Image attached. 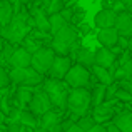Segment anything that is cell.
Listing matches in <instances>:
<instances>
[{
    "instance_id": "30bf717a",
    "label": "cell",
    "mask_w": 132,
    "mask_h": 132,
    "mask_svg": "<svg viewBox=\"0 0 132 132\" xmlns=\"http://www.w3.org/2000/svg\"><path fill=\"white\" fill-rule=\"evenodd\" d=\"M119 30L116 27H109V29H99L97 32V42H99L102 47H109L112 48L114 45H117V40H119Z\"/></svg>"
},
{
    "instance_id": "f35d334b",
    "label": "cell",
    "mask_w": 132,
    "mask_h": 132,
    "mask_svg": "<svg viewBox=\"0 0 132 132\" xmlns=\"http://www.w3.org/2000/svg\"><path fill=\"white\" fill-rule=\"evenodd\" d=\"M64 132H85V130L82 129V127L79 126V124H72V126L69 127L67 130H64Z\"/></svg>"
},
{
    "instance_id": "277c9868",
    "label": "cell",
    "mask_w": 132,
    "mask_h": 132,
    "mask_svg": "<svg viewBox=\"0 0 132 132\" xmlns=\"http://www.w3.org/2000/svg\"><path fill=\"white\" fill-rule=\"evenodd\" d=\"M77 37H79L77 29H74L70 23H67L64 29H60L54 35L52 48H54L59 55H67L69 50H70V48L75 45V42H77Z\"/></svg>"
},
{
    "instance_id": "484cf974",
    "label": "cell",
    "mask_w": 132,
    "mask_h": 132,
    "mask_svg": "<svg viewBox=\"0 0 132 132\" xmlns=\"http://www.w3.org/2000/svg\"><path fill=\"white\" fill-rule=\"evenodd\" d=\"M117 75H119V77L122 75L126 80H132V57L126 59V60L122 62L120 70H119V74H117Z\"/></svg>"
},
{
    "instance_id": "e0dca14e",
    "label": "cell",
    "mask_w": 132,
    "mask_h": 132,
    "mask_svg": "<svg viewBox=\"0 0 132 132\" xmlns=\"http://www.w3.org/2000/svg\"><path fill=\"white\" fill-rule=\"evenodd\" d=\"M114 122L122 132H132V112H120L114 117Z\"/></svg>"
},
{
    "instance_id": "cb8c5ba5",
    "label": "cell",
    "mask_w": 132,
    "mask_h": 132,
    "mask_svg": "<svg viewBox=\"0 0 132 132\" xmlns=\"http://www.w3.org/2000/svg\"><path fill=\"white\" fill-rule=\"evenodd\" d=\"M19 120L23 124V126H30V127H35L37 126V116L32 112V110H25V109H22L19 112Z\"/></svg>"
},
{
    "instance_id": "9c48e42d",
    "label": "cell",
    "mask_w": 132,
    "mask_h": 132,
    "mask_svg": "<svg viewBox=\"0 0 132 132\" xmlns=\"http://www.w3.org/2000/svg\"><path fill=\"white\" fill-rule=\"evenodd\" d=\"M116 19H117V12H114L112 9H102L94 17V25H95V29L116 27Z\"/></svg>"
},
{
    "instance_id": "83f0119b",
    "label": "cell",
    "mask_w": 132,
    "mask_h": 132,
    "mask_svg": "<svg viewBox=\"0 0 132 132\" xmlns=\"http://www.w3.org/2000/svg\"><path fill=\"white\" fill-rule=\"evenodd\" d=\"M116 97L119 100H127V102H129V100H132V95H130V92L129 90H127L126 87H120V89H117L116 90Z\"/></svg>"
},
{
    "instance_id": "ba28073f",
    "label": "cell",
    "mask_w": 132,
    "mask_h": 132,
    "mask_svg": "<svg viewBox=\"0 0 132 132\" xmlns=\"http://www.w3.org/2000/svg\"><path fill=\"white\" fill-rule=\"evenodd\" d=\"M72 59L69 55H55L54 64L50 67V75L54 79H64L72 67Z\"/></svg>"
},
{
    "instance_id": "1f68e13d",
    "label": "cell",
    "mask_w": 132,
    "mask_h": 132,
    "mask_svg": "<svg viewBox=\"0 0 132 132\" xmlns=\"http://www.w3.org/2000/svg\"><path fill=\"white\" fill-rule=\"evenodd\" d=\"M85 17V10L84 9H75V12H74V15H72V22H77V23H80L82 22V19Z\"/></svg>"
},
{
    "instance_id": "44dd1931",
    "label": "cell",
    "mask_w": 132,
    "mask_h": 132,
    "mask_svg": "<svg viewBox=\"0 0 132 132\" xmlns=\"http://www.w3.org/2000/svg\"><path fill=\"white\" fill-rule=\"evenodd\" d=\"M48 22H50V34H52V35H55L59 30L64 29V27L69 23L67 20L62 17V13H60V12H57V13H50V15H48Z\"/></svg>"
},
{
    "instance_id": "6da1fadb",
    "label": "cell",
    "mask_w": 132,
    "mask_h": 132,
    "mask_svg": "<svg viewBox=\"0 0 132 132\" xmlns=\"http://www.w3.org/2000/svg\"><path fill=\"white\" fill-rule=\"evenodd\" d=\"M29 32H30V27H29V19H27L25 13H15V17H12V20L5 27H2V37L7 39L10 44L22 42Z\"/></svg>"
},
{
    "instance_id": "3957f363",
    "label": "cell",
    "mask_w": 132,
    "mask_h": 132,
    "mask_svg": "<svg viewBox=\"0 0 132 132\" xmlns=\"http://www.w3.org/2000/svg\"><path fill=\"white\" fill-rule=\"evenodd\" d=\"M90 104H92V94L85 87H77V89H72L70 92H69L67 107L75 116H79V117L85 116V112L89 110Z\"/></svg>"
},
{
    "instance_id": "7402d4cb",
    "label": "cell",
    "mask_w": 132,
    "mask_h": 132,
    "mask_svg": "<svg viewBox=\"0 0 132 132\" xmlns=\"http://www.w3.org/2000/svg\"><path fill=\"white\" fill-rule=\"evenodd\" d=\"M12 17H13V10L9 0H0V27H5L12 20Z\"/></svg>"
},
{
    "instance_id": "ac0fdd59",
    "label": "cell",
    "mask_w": 132,
    "mask_h": 132,
    "mask_svg": "<svg viewBox=\"0 0 132 132\" xmlns=\"http://www.w3.org/2000/svg\"><path fill=\"white\" fill-rule=\"evenodd\" d=\"M92 72H94L95 79L100 82V84H104V85H110V84L114 82V77H112V74H110L109 69L100 67V65H94V67H92Z\"/></svg>"
},
{
    "instance_id": "8d00e7d4",
    "label": "cell",
    "mask_w": 132,
    "mask_h": 132,
    "mask_svg": "<svg viewBox=\"0 0 132 132\" xmlns=\"http://www.w3.org/2000/svg\"><path fill=\"white\" fill-rule=\"evenodd\" d=\"M87 132H107V130H105V126H102V124H95V126L90 127Z\"/></svg>"
},
{
    "instance_id": "d590c367",
    "label": "cell",
    "mask_w": 132,
    "mask_h": 132,
    "mask_svg": "<svg viewBox=\"0 0 132 132\" xmlns=\"http://www.w3.org/2000/svg\"><path fill=\"white\" fill-rule=\"evenodd\" d=\"M60 13H62V17H64L67 22H72V15H74V12H72V9H62L60 10Z\"/></svg>"
},
{
    "instance_id": "d6986e66",
    "label": "cell",
    "mask_w": 132,
    "mask_h": 132,
    "mask_svg": "<svg viewBox=\"0 0 132 132\" xmlns=\"http://www.w3.org/2000/svg\"><path fill=\"white\" fill-rule=\"evenodd\" d=\"M60 122V116H59L55 110H47V112L44 114L42 117H40V126L44 127V129H47V130H50L54 126H57V124Z\"/></svg>"
},
{
    "instance_id": "8fae6325",
    "label": "cell",
    "mask_w": 132,
    "mask_h": 132,
    "mask_svg": "<svg viewBox=\"0 0 132 132\" xmlns=\"http://www.w3.org/2000/svg\"><path fill=\"white\" fill-rule=\"evenodd\" d=\"M116 59H117V55L112 52V48H109V47L95 48V65L110 69L116 64Z\"/></svg>"
},
{
    "instance_id": "7c38bea8",
    "label": "cell",
    "mask_w": 132,
    "mask_h": 132,
    "mask_svg": "<svg viewBox=\"0 0 132 132\" xmlns=\"http://www.w3.org/2000/svg\"><path fill=\"white\" fill-rule=\"evenodd\" d=\"M30 62H32V54L23 47L15 48L12 57L9 59V64L12 67H30Z\"/></svg>"
},
{
    "instance_id": "74e56055",
    "label": "cell",
    "mask_w": 132,
    "mask_h": 132,
    "mask_svg": "<svg viewBox=\"0 0 132 132\" xmlns=\"http://www.w3.org/2000/svg\"><path fill=\"white\" fill-rule=\"evenodd\" d=\"M105 130H107V132H122V130L119 129V127L116 126V122H110V124H107V126H105Z\"/></svg>"
},
{
    "instance_id": "60d3db41",
    "label": "cell",
    "mask_w": 132,
    "mask_h": 132,
    "mask_svg": "<svg viewBox=\"0 0 132 132\" xmlns=\"http://www.w3.org/2000/svg\"><path fill=\"white\" fill-rule=\"evenodd\" d=\"M34 132H48V130H47V129H44V127L40 126V127H35V129H34Z\"/></svg>"
},
{
    "instance_id": "d4e9b609",
    "label": "cell",
    "mask_w": 132,
    "mask_h": 132,
    "mask_svg": "<svg viewBox=\"0 0 132 132\" xmlns=\"http://www.w3.org/2000/svg\"><path fill=\"white\" fill-rule=\"evenodd\" d=\"M105 99H107L105 85H104V84L97 85V87L94 89V92H92V104H94V105H99V104H102Z\"/></svg>"
},
{
    "instance_id": "4dcf8cb0",
    "label": "cell",
    "mask_w": 132,
    "mask_h": 132,
    "mask_svg": "<svg viewBox=\"0 0 132 132\" xmlns=\"http://www.w3.org/2000/svg\"><path fill=\"white\" fill-rule=\"evenodd\" d=\"M10 82H12L10 80V74L5 70V69L0 67V87H7Z\"/></svg>"
},
{
    "instance_id": "9a60e30c",
    "label": "cell",
    "mask_w": 132,
    "mask_h": 132,
    "mask_svg": "<svg viewBox=\"0 0 132 132\" xmlns=\"http://www.w3.org/2000/svg\"><path fill=\"white\" fill-rule=\"evenodd\" d=\"M35 70L34 67H12L10 72V80L13 84H25V80L32 75V72Z\"/></svg>"
},
{
    "instance_id": "7bdbcfd3",
    "label": "cell",
    "mask_w": 132,
    "mask_h": 132,
    "mask_svg": "<svg viewBox=\"0 0 132 132\" xmlns=\"http://www.w3.org/2000/svg\"><path fill=\"white\" fill-rule=\"evenodd\" d=\"M129 52H130V55H132V35L129 37Z\"/></svg>"
},
{
    "instance_id": "4316f807",
    "label": "cell",
    "mask_w": 132,
    "mask_h": 132,
    "mask_svg": "<svg viewBox=\"0 0 132 132\" xmlns=\"http://www.w3.org/2000/svg\"><path fill=\"white\" fill-rule=\"evenodd\" d=\"M77 124H79V126H80L85 132H87L90 127H94L97 122H95V119H94V117H84V116H82L80 119H79V122H77Z\"/></svg>"
},
{
    "instance_id": "ffe728a7",
    "label": "cell",
    "mask_w": 132,
    "mask_h": 132,
    "mask_svg": "<svg viewBox=\"0 0 132 132\" xmlns=\"http://www.w3.org/2000/svg\"><path fill=\"white\" fill-rule=\"evenodd\" d=\"M32 97H34V90L27 85H22L17 92V99H19V107L20 109H25L27 105H30L32 102Z\"/></svg>"
},
{
    "instance_id": "52a82bcc",
    "label": "cell",
    "mask_w": 132,
    "mask_h": 132,
    "mask_svg": "<svg viewBox=\"0 0 132 132\" xmlns=\"http://www.w3.org/2000/svg\"><path fill=\"white\" fill-rule=\"evenodd\" d=\"M30 110H32L35 116L42 117L47 110L52 109V102L50 99H48L47 92H34V97H32V102H30Z\"/></svg>"
},
{
    "instance_id": "e575fe53",
    "label": "cell",
    "mask_w": 132,
    "mask_h": 132,
    "mask_svg": "<svg viewBox=\"0 0 132 132\" xmlns=\"http://www.w3.org/2000/svg\"><path fill=\"white\" fill-rule=\"evenodd\" d=\"M117 45H119L122 50H124V48H129V37H127V35H119Z\"/></svg>"
},
{
    "instance_id": "f546056e",
    "label": "cell",
    "mask_w": 132,
    "mask_h": 132,
    "mask_svg": "<svg viewBox=\"0 0 132 132\" xmlns=\"http://www.w3.org/2000/svg\"><path fill=\"white\" fill-rule=\"evenodd\" d=\"M77 32L80 34L82 37H87V35H90V32H92V25L87 23V22H80V23H79Z\"/></svg>"
},
{
    "instance_id": "836d02e7",
    "label": "cell",
    "mask_w": 132,
    "mask_h": 132,
    "mask_svg": "<svg viewBox=\"0 0 132 132\" xmlns=\"http://www.w3.org/2000/svg\"><path fill=\"white\" fill-rule=\"evenodd\" d=\"M7 130H9V132H20V130H22V122L15 119L13 122H10V126H9Z\"/></svg>"
},
{
    "instance_id": "f1b7e54d",
    "label": "cell",
    "mask_w": 132,
    "mask_h": 132,
    "mask_svg": "<svg viewBox=\"0 0 132 132\" xmlns=\"http://www.w3.org/2000/svg\"><path fill=\"white\" fill-rule=\"evenodd\" d=\"M12 45H13V44H10V42L3 45V48H2V57H0V59H3V60H7V62H9V59L12 57L13 50H15V48H13Z\"/></svg>"
},
{
    "instance_id": "d6a6232c",
    "label": "cell",
    "mask_w": 132,
    "mask_h": 132,
    "mask_svg": "<svg viewBox=\"0 0 132 132\" xmlns=\"http://www.w3.org/2000/svg\"><path fill=\"white\" fill-rule=\"evenodd\" d=\"M60 7H62V0H52L50 7H48V12L50 13H57V12H60Z\"/></svg>"
},
{
    "instance_id": "5bb4252c",
    "label": "cell",
    "mask_w": 132,
    "mask_h": 132,
    "mask_svg": "<svg viewBox=\"0 0 132 132\" xmlns=\"http://www.w3.org/2000/svg\"><path fill=\"white\" fill-rule=\"evenodd\" d=\"M75 57H77V62L85 67H94L95 65V50L89 47H79L77 52H75Z\"/></svg>"
},
{
    "instance_id": "603a6c76",
    "label": "cell",
    "mask_w": 132,
    "mask_h": 132,
    "mask_svg": "<svg viewBox=\"0 0 132 132\" xmlns=\"http://www.w3.org/2000/svg\"><path fill=\"white\" fill-rule=\"evenodd\" d=\"M34 23H35V27L40 30V32L50 34V22H48V17L45 15L44 12L37 10V12L34 13Z\"/></svg>"
},
{
    "instance_id": "ab89813d",
    "label": "cell",
    "mask_w": 132,
    "mask_h": 132,
    "mask_svg": "<svg viewBox=\"0 0 132 132\" xmlns=\"http://www.w3.org/2000/svg\"><path fill=\"white\" fill-rule=\"evenodd\" d=\"M122 87H126V89L130 92V95H132V80H126V82L122 84Z\"/></svg>"
},
{
    "instance_id": "b9f144b4",
    "label": "cell",
    "mask_w": 132,
    "mask_h": 132,
    "mask_svg": "<svg viewBox=\"0 0 132 132\" xmlns=\"http://www.w3.org/2000/svg\"><path fill=\"white\" fill-rule=\"evenodd\" d=\"M3 45H5V42H3V37L0 35V54H2V48H3Z\"/></svg>"
},
{
    "instance_id": "8992f818",
    "label": "cell",
    "mask_w": 132,
    "mask_h": 132,
    "mask_svg": "<svg viewBox=\"0 0 132 132\" xmlns=\"http://www.w3.org/2000/svg\"><path fill=\"white\" fill-rule=\"evenodd\" d=\"M64 80L67 82L69 87L77 89V87H87L90 82V72L85 65L82 64H75L70 67V70L67 72V75L64 77Z\"/></svg>"
},
{
    "instance_id": "4fadbf2b",
    "label": "cell",
    "mask_w": 132,
    "mask_h": 132,
    "mask_svg": "<svg viewBox=\"0 0 132 132\" xmlns=\"http://www.w3.org/2000/svg\"><path fill=\"white\" fill-rule=\"evenodd\" d=\"M116 29L119 30L120 35H132V13L124 10V12L117 13L116 19Z\"/></svg>"
},
{
    "instance_id": "7a4b0ae2",
    "label": "cell",
    "mask_w": 132,
    "mask_h": 132,
    "mask_svg": "<svg viewBox=\"0 0 132 132\" xmlns=\"http://www.w3.org/2000/svg\"><path fill=\"white\" fill-rule=\"evenodd\" d=\"M44 90L47 92L52 105L64 109L67 107V99H69V85L67 82H62L60 79H48L44 84Z\"/></svg>"
},
{
    "instance_id": "5b68a950",
    "label": "cell",
    "mask_w": 132,
    "mask_h": 132,
    "mask_svg": "<svg viewBox=\"0 0 132 132\" xmlns=\"http://www.w3.org/2000/svg\"><path fill=\"white\" fill-rule=\"evenodd\" d=\"M55 59V50L48 47H40L39 50H35L32 54V62H30V67H34L39 74H47L50 72V67L54 64Z\"/></svg>"
},
{
    "instance_id": "2e32d148",
    "label": "cell",
    "mask_w": 132,
    "mask_h": 132,
    "mask_svg": "<svg viewBox=\"0 0 132 132\" xmlns=\"http://www.w3.org/2000/svg\"><path fill=\"white\" fill-rule=\"evenodd\" d=\"M112 117V107L109 104H99V105H94V119L97 124H102L105 120H109Z\"/></svg>"
}]
</instances>
